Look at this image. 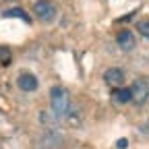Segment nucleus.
<instances>
[{"mask_svg":"<svg viewBox=\"0 0 149 149\" xmlns=\"http://www.w3.org/2000/svg\"><path fill=\"white\" fill-rule=\"evenodd\" d=\"M33 10H35V15H37L40 21H52V19L56 17V8H54V4L50 2V0H37V2L33 4Z\"/></svg>","mask_w":149,"mask_h":149,"instance_id":"nucleus-2","label":"nucleus"},{"mask_svg":"<svg viewBox=\"0 0 149 149\" xmlns=\"http://www.w3.org/2000/svg\"><path fill=\"white\" fill-rule=\"evenodd\" d=\"M118 46L124 50V52H130L135 46H137V42H135V35L130 33L128 29H124V31H120L118 33Z\"/></svg>","mask_w":149,"mask_h":149,"instance_id":"nucleus-6","label":"nucleus"},{"mask_svg":"<svg viewBox=\"0 0 149 149\" xmlns=\"http://www.w3.org/2000/svg\"><path fill=\"white\" fill-rule=\"evenodd\" d=\"M112 100H114L116 104H126V102H130L133 97H130V89H116L114 93H112Z\"/></svg>","mask_w":149,"mask_h":149,"instance_id":"nucleus-8","label":"nucleus"},{"mask_svg":"<svg viewBox=\"0 0 149 149\" xmlns=\"http://www.w3.org/2000/svg\"><path fill=\"white\" fill-rule=\"evenodd\" d=\"M130 97H133L137 104H145L147 97H149V83L143 81V79H137L130 87Z\"/></svg>","mask_w":149,"mask_h":149,"instance_id":"nucleus-3","label":"nucleus"},{"mask_svg":"<svg viewBox=\"0 0 149 149\" xmlns=\"http://www.w3.org/2000/svg\"><path fill=\"white\" fill-rule=\"evenodd\" d=\"M50 104H52V112L54 116L58 118H64L70 110V95L64 87H54L52 93H50Z\"/></svg>","mask_w":149,"mask_h":149,"instance_id":"nucleus-1","label":"nucleus"},{"mask_svg":"<svg viewBox=\"0 0 149 149\" xmlns=\"http://www.w3.org/2000/svg\"><path fill=\"white\" fill-rule=\"evenodd\" d=\"M137 27H139V33H141L143 37H149V21H143V23H139Z\"/></svg>","mask_w":149,"mask_h":149,"instance_id":"nucleus-10","label":"nucleus"},{"mask_svg":"<svg viewBox=\"0 0 149 149\" xmlns=\"http://www.w3.org/2000/svg\"><path fill=\"white\" fill-rule=\"evenodd\" d=\"M124 79H126L124 70H122V68H116V66H112V68H108V70L104 72V81H106L108 85H112V87L122 85V83H124Z\"/></svg>","mask_w":149,"mask_h":149,"instance_id":"nucleus-5","label":"nucleus"},{"mask_svg":"<svg viewBox=\"0 0 149 149\" xmlns=\"http://www.w3.org/2000/svg\"><path fill=\"white\" fill-rule=\"evenodd\" d=\"M116 145H118V149H126V147H128V141H126V139H118Z\"/></svg>","mask_w":149,"mask_h":149,"instance_id":"nucleus-11","label":"nucleus"},{"mask_svg":"<svg viewBox=\"0 0 149 149\" xmlns=\"http://www.w3.org/2000/svg\"><path fill=\"white\" fill-rule=\"evenodd\" d=\"M2 17H8V19H10V17H15V19H23L25 23H31V17H29L23 8H8V10H4V13H2Z\"/></svg>","mask_w":149,"mask_h":149,"instance_id":"nucleus-7","label":"nucleus"},{"mask_svg":"<svg viewBox=\"0 0 149 149\" xmlns=\"http://www.w3.org/2000/svg\"><path fill=\"white\" fill-rule=\"evenodd\" d=\"M0 62H2V64L10 62V50L6 46H0Z\"/></svg>","mask_w":149,"mask_h":149,"instance_id":"nucleus-9","label":"nucleus"},{"mask_svg":"<svg viewBox=\"0 0 149 149\" xmlns=\"http://www.w3.org/2000/svg\"><path fill=\"white\" fill-rule=\"evenodd\" d=\"M17 85H19V89H21V91L31 93V91L37 89L40 81H37V77H35V74H31V72H21V74H19V79H17Z\"/></svg>","mask_w":149,"mask_h":149,"instance_id":"nucleus-4","label":"nucleus"}]
</instances>
